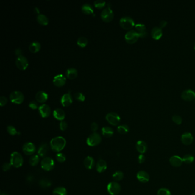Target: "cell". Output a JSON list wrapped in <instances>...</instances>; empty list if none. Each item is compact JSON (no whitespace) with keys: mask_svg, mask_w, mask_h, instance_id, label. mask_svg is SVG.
I'll list each match as a JSON object with an SVG mask.
<instances>
[{"mask_svg":"<svg viewBox=\"0 0 195 195\" xmlns=\"http://www.w3.org/2000/svg\"><path fill=\"white\" fill-rule=\"evenodd\" d=\"M66 145V141L64 137L57 136L51 140L50 142L51 149L54 152L59 153L65 148Z\"/></svg>","mask_w":195,"mask_h":195,"instance_id":"6da1fadb","label":"cell"},{"mask_svg":"<svg viewBox=\"0 0 195 195\" xmlns=\"http://www.w3.org/2000/svg\"><path fill=\"white\" fill-rule=\"evenodd\" d=\"M10 163L12 166L15 168H20L24 163V159L21 154L17 151L12 152L10 155Z\"/></svg>","mask_w":195,"mask_h":195,"instance_id":"7a4b0ae2","label":"cell"},{"mask_svg":"<svg viewBox=\"0 0 195 195\" xmlns=\"http://www.w3.org/2000/svg\"><path fill=\"white\" fill-rule=\"evenodd\" d=\"M101 142V137L98 133L94 132L87 138V144L88 146L93 147L100 144Z\"/></svg>","mask_w":195,"mask_h":195,"instance_id":"3957f363","label":"cell"},{"mask_svg":"<svg viewBox=\"0 0 195 195\" xmlns=\"http://www.w3.org/2000/svg\"><path fill=\"white\" fill-rule=\"evenodd\" d=\"M55 163L53 159L49 157H44L41 160V166L42 169L45 171H51L54 168Z\"/></svg>","mask_w":195,"mask_h":195,"instance_id":"277c9868","label":"cell"},{"mask_svg":"<svg viewBox=\"0 0 195 195\" xmlns=\"http://www.w3.org/2000/svg\"><path fill=\"white\" fill-rule=\"evenodd\" d=\"M120 25L124 29L130 30L133 28L135 26L134 20L130 17H124L120 19Z\"/></svg>","mask_w":195,"mask_h":195,"instance_id":"5b68a950","label":"cell"},{"mask_svg":"<svg viewBox=\"0 0 195 195\" xmlns=\"http://www.w3.org/2000/svg\"><path fill=\"white\" fill-rule=\"evenodd\" d=\"M107 191L109 195H118L121 191V186L116 181L110 182L107 185Z\"/></svg>","mask_w":195,"mask_h":195,"instance_id":"8992f818","label":"cell"},{"mask_svg":"<svg viewBox=\"0 0 195 195\" xmlns=\"http://www.w3.org/2000/svg\"><path fill=\"white\" fill-rule=\"evenodd\" d=\"M10 100L12 102L16 104H21L24 100V96L20 91H13L9 96Z\"/></svg>","mask_w":195,"mask_h":195,"instance_id":"52a82bcc","label":"cell"},{"mask_svg":"<svg viewBox=\"0 0 195 195\" xmlns=\"http://www.w3.org/2000/svg\"><path fill=\"white\" fill-rule=\"evenodd\" d=\"M101 17L102 21L105 22H109L112 21L114 17V14L113 10L109 6L104 9L101 12Z\"/></svg>","mask_w":195,"mask_h":195,"instance_id":"ba28073f","label":"cell"},{"mask_svg":"<svg viewBox=\"0 0 195 195\" xmlns=\"http://www.w3.org/2000/svg\"><path fill=\"white\" fill-rule=\"evenodd\" d=\"M139 38V35L136 32V30H133L128 32L125 35V40L126 42L130 44H133L136 43Z\"/></svg>","mask_w":195,"mask_h":195,"instance_id":"9c48e42d","label":"cell"},{"mask_svg":"<svg viewBox=\"0 0 195 195\" xmlns=\"http://www.w3.org/2000/svg\"><path fill=\"white\" fill-rule=\"evenodd\" d=\"M22 151L26 155L33 156L36 152V147L33 143L27 142L23 145Z\"/></svg>","mask_w":195,"mask_h":195,"instance_id":"30bf717a","label":"cell"},{"mask_svg":"<svg viewBox=\"0 0 195 195\" xmlns=\"http://www.w3.org/2000/svg\"><path fill=\"white\" fill-rule=\"evenodd\" d=\"M106 120L110 125L117 126L120 122V117L115 112H110L106 116Z\"/></svg>","mask_w":195,"mask_h":195,"instance_id":"8fae6325","label":"cell"},{"mask_svg":"<svg viewBox=\"0 0 195 195\" xmlns=\"http://www.w3.org/2000/svg\"><path fill=\"white\" fill-rule=\"evenodd\" d=\"M15 64L17 67L21 70V71H25L28 68L29 63L27 58H26L24 56H20L17 57V58L15 60Z\"/></svg>","mask_w":195,"mask_h":195,"instance_id":"7c38bea8","label":"cell"},{"mask_svg":"<svg viewBox=\"0 0 195 195\" xmlns=\"http://www.w3.org/2000/svg\"><path fill=\"white\" fill-rule=\"evenodd\" d=\"M181 97L185 101H192L195 99V93L191 89H187L182 93Z\"/></svg>","mask_w":195,"mask_h":195,"instance_id":"4fadbf2b","label":"cell"},{"mask_svg":"<svg viewBox=\"0 0 195 195\" xmlns=\"http://www.w3.org/2000/svg\"><path fill=\"white\" fill-rule=\"evenodd\" d=\"M136 32L139 35L140 37L145 38L147 36V32L145 25L141 23H138L135 25Z\"/></svg>","mask_w":195,"mask_h":195,"instance_id":"5bb4252c","label":"cell"},{"mask_svg":"<svg viewBox=\"0 0 195 195\" xmlns=\"http://www.w3.org/2000/svg\"><path fill=\"white\" fill-rule=\"evenodd\" d=\"M181 141L183 144L189 145L192 143L194 141V137L191 133L186 132L181 135Z\"/></svg>","mask_w":195,"mask_h":195,"instance_id":"9a60e30c","label":"cell"},{"mask_svg":"<svg viewBox=\"0 0 195 195\" xmlns=\"http://www.w3.org/2000/svg\"><path fill=\"white\" fill-rule=\"evenodd\" d=\"M38 110H39L40 115L43 118H46L50 116V115H51V107L46 104H43V105H41L39 107Z\"/></svg>","mask_w":195,"mask_h":195,"instance_id":"2e32d148","label":"cell"},{"mask_svg":"<svg viewBox=\"0 0 195 195\" xmlns=\"http://www.w3.org/2000/svg\"><path fill=\"white\" fill-rule=\"evenodd\" d=\"M66 79L63 74H58L54 76L53 82L55 86L57 87H63L66 83Z\"/></svg>","mask_w":195,"mask_h":195,"instance_id":"e0dca14e","label":"cell"},{"mask_svg":"<svg viewBox=\"0 0 195 195\" xmlns=\"http://www.w3.org/2000/svg\"><path fill=\"white\" fill-rule=\"evenodd\" d=\"M72 102V97L70 92L64 94L61 99V103L63 107H68L71 105Z\"/></svg>","mask_w":195,"mask_h":195,"instance_id":"ac0fdd59","label":"cell"},{"mask_svg":"<svg viewBox=\"0 0 195 195\" xmlns=\"http://www.w3.org/2000/svg\"><path fill=\"white\" fill-rule=\"evenodd\" d=\"M136 177L137 180L142 183H146L149 180V174L144 171H140L138 172Z\"/></svg>","mask_w":195,"mask_h":195,"instance_id":"d6986e66","label":"cell"},{"mask_svg":"<svg viewBox=\"0 0 195 195\" xmlns=\"http://www.w3.org/2000/svg\"><path fill=\"white\" fill-rule=\"evenodd\" d=\"M49 147L48 145L47 144H41L40 146L38 149L37 151L38 155L41 157H43V158L46 157V156L48 155L49 152Z\"/></svg>","mask_w":195,"mask_h":195,"instance_id":"ffe728a7","label":"cell"},{"mask_svg":"<svg viewBox=\"0 0 195 195\" xmlns=\"http://www.w3.org/2000/svg\"><path fill=\"white\" fill-rule=\"evenodd\" d=\"M169 163L172 166L174 167H179L180 166L182 163L183 161L182 159L179 156H173L169 159Z\"/></svg>","mask_w":195,"mask_h":195,"instance_id":"44dd1931","label":"cell"},{"mask_svg":"<svg viewBox=\"0 0 195 195\" xmlns=\"http://www.w3.org/2000/svg\"><path fill=\"white\" fill-rule=\"evenodd\" d=\"M107 168V162L103 160L100 159L96 164V170L99 173H102L106 171Z\"/></svg>","mask_w":195,"mask_h":195,"instance_id":"7402d4cb","label":"cell"},{"mask_svg":"<svg viewBox=\"0 0 195 195\" xmlns=\"http://www.w3.org/2000/svg\"><path fill=\"white\" fill-rule=\"evenodd\" d=\"M136 148L138 152L141 154H143L146 152L148 149V146L146 143L144 141L139 140L136 143Z\"/></svg>","mask_w":195,"mask_h":195,"instance_id":"603a6c76","label":"cell"},{"mask_svg":"<svg viewBox=\"0 0 195 195\" xmlns=\"http://www.w3.org/2000/svg\"><path fill=\"white\" fill-rule=\"evenodd\" d=\"M84 165L87 169H92L95 166V161L91 156H87L84 160Z\"/></svg>","mask_w":195,"mask_h":195,"instance_id":"cb8c5ba5","label":"cell"},{"mask_svg":"<svg viewBox=\"0 0 195 195\" xmlns=\"http://www.w3.org/2000/svg\"><path fill=\"white\" fill-rule=\"evenodd\" d=\"M53 116L54 117L57 119V120L60 121H63L65 117V112L62 109L57 108L56 109L53 111Z\"/></svg>","mask_w":195,"mask_h":195,"instance_id":"d4e9b609","label":"cell"},{"mask_svg":"<svg viewBox=\"0 0 195 195\" xmlns=\"http://www.w3.org/2000/svg\"><path fill=\"white\" fill-rule=\"evenodd\" d=\"M163 35V32L162 29L158 27H155L153 28L151 31V36L152 38L156 40H158L161 38Z\"/></svg>","mask_w":195,"mask_h":195,"instance_id":"484cf974","label":"cell"},{"mask_svg":"<svg viewBox=\"0 0 195 195\" xmlns=\"http://www.w3.org/2000/svg\"><path fill=\"white\" fill-rule=\"evenodd\" d=\"M48 95L43 91H39L36 94V100L40 103H43L48 100Z\"/></svg>","mask_w":195,"mask_h":195,"instance_id":"4316f807","label":"cell"},{"mask_svg":"<svg viewBox=\"0 0 195 195\" xmlns=\"http://www.w3.org/2000/svg\"><path fill=\"white\" fill-rule=\"evenodd\" d=\"M101 132H102V135L104 137H107V138L112 137L114 134L113 130L109 127H102L101 129Z\"/></svg>","mask_w":195,"mask_h":195,"instance_id":"83f0119b","label":"cell"},{"mask_svg":"<svg viewBox=\"0 0 195 195\" xmlns=\"http://www.w3.org/2000/svg\"><path fill=\"white\" fill-rule=\"evenodd\" d=\"M82 12L85 15H94V10L93 7L89 4H85L81 7Z\"/></svg>","mask_w":195,"mask_h":195,"instance_id":"f1b7e54d","label":"cell"},{"mask_svg":"<svg viewBox=\"0 0 195 195\" xmlns=\"http://www.w3.org/2000/svg\"><path fill=\"white\" fill-rule=\"evenodd\" d=\"M77 75H78V72L77 69H76L75 68H69L67 69L66 72V76L67 78H68L69 79H74L75 78H76Z\"/></svg>","mask_w":195,"mask_h":195,"instance_id":"f546056e","label":"cell"},{"mask_svg":"<svg viewBox=\"0 0 195 195\" xmlns=\"http://www.w3.org/2000/svg\"><path fill=\"white\" fill-rule=\"evenodd\" d=\"M29 49L30 52L33 53H36L40 50L41 44L37 41H34L30 44Z\"/></svg>","mask_w":195,"mask_h":195,"instance_id":"4dcf8cb0","label":"cell"},{"mask_svg":"<svg viewBox=\"0 0 195 195\" xmlns=\"http://www.w3.org/2000/svg\"><path fill=\"white\" fill-rule=\"evenodd\" d=\"M37 21L41 25H47L49 23V20L48 17L43 14H40L37 16Z\"/></svg>","mask_w":195,"mask_h":195,"instance_id":"1f68e13d","label":"cell"},{"mask_svg":"<svg viewBox=\"0 0 195 195\" xmlns=\"http://www.w3.org/2000/svg\"><path fill=\"white\" fill-rule=\"evenodd\" d=\"M53 195H67L68 192L66 188L63 187H58L53 191Z\"/></svg>","mask_w":195,"mask_h":195,"instance_id":"d6a6232c","label":"cell"},{"mask_svg":"<svg viewBox=\"0 0 195 195\" xmlns=\"http://www.w3.org/2000/svg\"><path fill=\"white\" fill-rule=\"evenodd\" d=\"M40 161V157L38 155H33L29 159V164L31 166H36L38 164Z\"/></svg>","mask_w":195,"mask_h":195,"instance_id":"836d02e7","label":"cell"},{"mask_svg":"<svg viewBox=\"0 0 195 195\" xmlns=\"http://www.w3.org/2000/svg\"><path fill=\"white\" fill-rule=\"evenodd\" d=\"M51 181L46 178H43L39 181V185L43 188H49L51 187Z\"/></svg>","mask_w":195,"mask_h":195,"instance_id":"e575fe53","label":"cell"},{"mask_svg":"<svg viewBox=\"0 0 195 195\" xmlns=\"http://www.w3.org/2000/svg\"><path fill=\"white\" fill-rule=\"evenodd\" d=\"M124 174L123 172L117 171L115 172L112 175V179L115 181H119L122 180L124 178Z\"/></svg>","mask_w":195,"mask_h":195,"instance_id":"d590c367","label":"cell"},{"mask_svg":"<svg viewBox=\"0 0 195 195\" xmlns=\"http://www.w3.org/2000/svg\"><path fill=\"white\" fill-rule=\"evenodd\" d=\"M77 44L81 48H85L88 44V39L85 37H80L77 41Z\"/></svg>","mask_w":195,"mask_h":195,"instance_id":"8d00e7d4","label":"cell"},{"mask_svg":"<svg viewBox=\"0 0 195 195\" xmlns=\"http://www.w3.org/2000/svg\"><path fill=\"white\" fill-rule=\"evenodd\" d=\"M117 132L121 135L127 134L129 132V127L127 125H121L117 127Z\"/></svg>","mask_w":195,"mask_h":195,"instance_id":"74e56055","label":"cell"},{"mask_svg":"<svg viewBox=\"0 0 195 195\" xmlns=\"http://www.w3.org/2000/svg\"><path fill=\"white\" fill-rule=\"evenodd\" d=\"M182 159L183 163L187 164L192 163L194 161V157L192 155H189V154H187V155H184Z\"/></svg>","mask_w":195,"mask_h":195,"instance_id":"f35d334b","label":"cell"},{"mask_svg":"<svg viewBox=\"0 0 195 195\" xmlns=\"http://www.w3.org/2000/svg\"><path fill=\"white\" fill-rule=\"evenodd\" d=\"M7 132H8V133L11 136H15V135L20 134V133L17 131L15 127H13L12 125L7 126Z\"/></svg>","mask_w":195,"mask_h":195,"instance_id":"ab89813d","label":"cell"},{"mask_svg":"<svg viewBox=\"0 0 195 195\" xmlns=\"http://www.w3.org/2000/svg\"><path fill=\"white\" fill-rule=\"evenodd\" d=\"M56 159L59 163H63L65 162L66 158V156L64 153L59 152L56 155Z\"/></svg>","mask_w":195,"mask_h":195,"instance_id":"60d3db41","label":"cell"},{"mask_svg":"<svg viewBox=\"0 0 195 195\" xmlns=\"http://www.w3.org/2000/svg\"><path fill=\"white\" fill-rule=\"evenodd\" d=\"M106 2L102 0H97L94 2V7L98 9H101L105 6Z\"/></svg>","mask_w":195,"mask_h":195,"instance_id":"b9f144b4","label":"cell"},{"mask_svg":"<svg viewBox=\"0 0 195 195\" xmlns=\"http://www.w3.org/2000/svg\"><path fill=\"white\" fill-rule=\"evenodd\" d=\"M157 195H172L170 191L166 188H160L157 192Z\"/></svg>","mask_w":195,"mask_h":195,"instance_id":"7bdbcfd3","label":"cell"},{"mask_svg":"<svg viewBox=\"0 0 195 195\" xmlns=\"http://www.w3.org/2000/svg\"><path fill=\"white\" fill-rule=\"evenodd\" d=\"M74 97L76 100L79 101H84L85 100V96L81 92H76L74 94Z\"/></svg>","mask_w":195,"mask_h":195,"instance_id":"ee69618b","label":"cell"},{"mask_svg":"<svg viewBox=\"0 0 195 195\" xmlns=\"http://www.w3.org/2000/svg\"><path fill=\"white\" fill-rule=\"evenodd\" d=\"M172 121L177 125H180L182 123V118L178 115H174L172 116Z\"/></svg>","mask_w":195,"mask_h":195,"instance_id":"f6af8a7d","label":"cell"},{"mask_svg":"<svg viewBox=\"0 0 195 195\" xmlns=\"http://www.w3.org/2000/svg\"><path fill=\"white\" fill-rule=\"evenodd\" d=\"M12 164H10V163H8V162H7V163H5L3 166H2V170L4 172H7L8 171H9L11 168H12Z\"/></svg>","mask_w":195,"mask_h":195,"instance_id":"bcb514c9","label":"cell"},{"mask_svg":"<svg viewBox=\"0 0 195 195\" xmlns=\"http://www.w3.org/2000/svg\"><path fill=\"white\" fill-rule=\"evenodd\" d=\"M68 128V124L64 121H61L60 123V128L62 131H65Z\"/></svg>","mask_w":195,"mask_h":195,"instance_id":"7dc6e473","label":"cell"},{"mask_svg":"<svg viewBox=\"0 0 195 195\" xmlns=\"http://www.w3.org/2000/svg\"><path fill=\"white\" fill-rule=\"evenodd\" d=\"M7 102V98L5 96H1L0 97V105L1 107L5 106Z\"/></svg>","mask_w":195,"mask_h":195,"instance_id":"c3c4849f","label":"cell"},{"mask_svg":"<svg viewBox=\"0 0 195 195\" xmlns=\"http://www.w3.org/2000/svg\"><path fill=\"white\" fill-rule=\"evenodd\" d=\"M29 107L32 109H36L38 108V104L36 101H31L29 103Z\"/></svg>","mask_w":195,"mask_h":195,"instance_id":"681fc988","label":"cell"},{"mask_svg":"<svg viewBox=\"0 0 195 195\" xmlns=\"http://www.w3.org/2000/svg\"><path fill=\"white\" fill-rule=\"evenodd\" d=\"M98 128H99V125H98V124L97 123L94 122V123H93L91 124V129L93 132H96L98 130Z\"/></svg>","mask_w":195,"mask_h":195,"instance_id":"f907efd6","label":"cell"},{"mask_svg":"<svg viewBox=\"0 0 195 195\" xmlns=\"http://www.w3.org/2000/svg\"><path fill=\"white\" fill-rule=\"evenodd\" d=\"M145 158L144 155L143 154H140L138 157V162L140 164H143L144 163Z\"/></svg>","mask_w":195,"mask_h":195,"instance_id":"816d5d0a","label":"cell"},{"mask_svg":"<svg viewBox=\"0 0 195 195\" xmlns=\"http://www.w3.org/2000/svg\"><path fill=\"white\" fill-rule=\"evenodd\" d=\"M166 25H167V22L166 21H162L160 23V28L161 29H163L166 26Z\"/></svg>","mask_w":195,"mask_h":195,"instance_id":"f5cc1de1","label":"cell"},{"mask_svg":"<svg viewBox=\"0 0 195 195\" xmlns=\"http://www.w3.org/2000/svg\"><path fill=\"white\" fill-rule=\"evenodd\" d=\"M22 50L20 48H18L17 49H15V54L18 56H22Z\"/></svg>","mask_w":195,"mask_h":195,"instance_id":"db71d44e","label":"cell"},{"mask_svg":"<svg viewBox=\"0 0 195 195\" xmlns=\"http://www.w3.org/2000/svg\"><path fill=\"white\" fill-rule=\"evenodd\" d=\"M27 180L28 182H33L34 181V177L33 176H28L27 177Z\"/></svg>","mask_w":195,"mask_h":195,"instance_id":"11a10c76","label":"cell"},{"mask_svg":"<svg viewBox=\"0 0 195 195\" xmlns=\"http://www.w3.org/2000/svg\"><path fill=\"white\" fill-rule=\"evenodd\" d=\"M35 12L37 14L40 15V10L38 9V7H36L35 8Z\"/></svg>","mask_w":195,"mask_h":195,"instance_id":"9f6ffc18","label":"cell"},{"mask_svg":"<svg viewBox=\"0 0 195 195\" xmlns=\"http://www.w3.org/2000/svg\"><path fill=\"white\" fill-rule=\"evenodd\" d=\"M1 195H7V194H6V193H1Z\"/></svg>","mask_w":195,"mask_h":195,"instance_id":"6f0895ef","label":"cell"},{"mask_svg":"<svg viewBox=\"0 0 195 195\" xmlns=\"http://www.w3.org/2000/svg\"><path fill=\"white\" fill-rule=\"evenodd\" d=\"M192 195H195V192H194V194H193Z\"/></svg>","mask_w":195,"mask_h":195,"instance_id":"680465c9","label":"cell"},{"mask_svg":"<svg viewBox=\"0 0 195 195\" xmlns=\"http://www.w3.org/2000/svg\"><path fill=\"white\" fill-rule=\"evenodd\" d=\"M194 49H195V45H194Z\"/></svg>","mask_w":195,"mask_h":195,"instance_id":"91938a15","label":"cell"},{"mask_svg":"<svg viewBox=\"0 0 195 195\" xmlns=\"http://www.w3.org/2000/svg\"></svg>","mask_w":195,"mask_h":195,"instance_id":"94428289","label":"cell"}]
</instances>
